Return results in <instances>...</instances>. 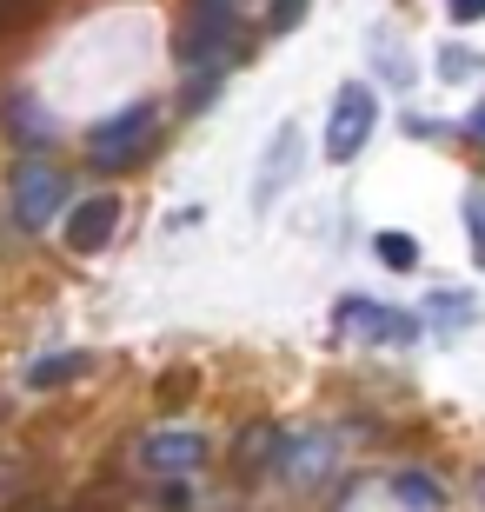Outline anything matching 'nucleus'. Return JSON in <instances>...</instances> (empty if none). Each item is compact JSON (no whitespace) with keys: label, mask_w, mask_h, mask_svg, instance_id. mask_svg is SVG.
Here are the masks:
<instances>
[{"label":"nucleus","mask_w":485,"mask_h":512,"mask_svg":"<svg viewBox=\"0 0 485 512\" xmlns=\"http://www.w3.org/2000/svg\"><path fill=\"white\" fill-rule=\"evenodd\" d=\"M153 133H160V100H133L87 133V153H94V167H140Z\"/></svg>","instance_id":"nucleus-1"},{"label":"nucleus","mask_w":485,"mask_h":512,"mask_svg":"<svg viewBox=\"0 0 485 512\" xmlns=\"http://www.w3.org/2000/svg\"><path fill=\"white\" fill-rule=\"evenodd\" d=\"M67 167H54V160H40V153H27V160H14V220L27 233L54 227L60 213H67Z\"/></svg>","instance_id":"nucleus-2"},{"label":"nucleus","mask_w":485,"mask_h":512,"mask_svg":"<svg viewBox=\"0 0 485 512\" xmlns=\"http://www.w3.org/2000/svg\"><path fill=\"white\" fill-rule=\"evenodd\" d=\"M240 34V0H193L187 20H180V34H173V60L200 74L213 54H226Z\"/></svg>","instance_id":"nucleus-3"},{"label":"nucleus","mask_w":485,"mask_h":512,"mask_svg":"<svg viewBox=\"0 0 485 512\" xmlns=\"http://www.w3.org/2000/svg\"><path fill=\"white\" fill-rule=\"evenodd\" d=\"M373 127H379V94L366 80H346L333 94V114H326V160H333V167L359 160V147L373 140Z\"/></svg>","instance_id":"nucleus-4"},{"label":"nucleus","mask_w":485,"mask_h":512,"mask_svg":"<svg viewBox=\"0 0 485 512\" xmlns=\"http://www.w3.org/2000/svg\"><path fill=\"white\" fill-rule=\"evenodd\" d=\"M333 320L353 333V340H373V346H412L419 340V320L406 306H386V300H366V293H346L333 306Z\"/></svg>","instance_id":"nucleus-5"},{"label":"nucleus","mask_w":485,"mask_h":512,"mask_svg":"<svg viewBox=\"0 0 485 512\" xmlns=\"http://www.w3.org/2000/svg\"><path fill=\"white\" fill-rule=\"evenodd\" d=\"M206 459H213V439L187 433V426H153V433L140 439V466L160 473V479H187V473H200Z\"/></svg>","instance_id":"nucleus-6"},{"label":"nucleus","mask_w":485,"mask_h":512,"mask_svg":"<svg viewBox=\"0 0 485 512\" xmlns=\"http://www.w3.org/2000/svg\"><path fill=\"white\" fill-rule=\"evenodd\" d=\"M299 147H306V133L286 120V127L273 133V147L260 153V180H253V207H260V213H266V207H273V200H280V193L299 180Z\"/></svg>","instance_id":"nucleus-7"},{"label":"nucleus","mask_w":485,"mask_h":512,"mask_svg":"<svg viewBox=\"0 0 485 512\" xmlns=\"http://www.w3.org/2000/svg\"><path fill=\"white\" fill-rule=\"evenodd\" d=\"M120 233V200H80V207H67V220H60V240H67V253H107V240Z\"/></svg>","instance_id":"nucleus-8"},{"label":"nucleus","mask_w":485,"mask_h":512,"mask_svg":"<svg viewBox=\"0 0 485 512\" xmlns=\"http://www.w3.org/2000/svg\"><path fill=\"white\" fill-rule=\"evenodd\" d=\"M326 473H333V439L326 433H306V439L286 446V479H293V486H319Z\"/></svg>","instance_id":"nucleus-9"},{"label":"nucleus","mask_w":485,"mask_h":512,"mask_svg":"<svg viewBox=\"0 0 485 512\" xmlns=\"http://www.w3.org/2000/svg\"><path fill=\"white\" fill-rule=\"evenodd\" d=\"M426 320L472 326V320H479V293H466V286H439V293H426Z\"/></svg>","instance_id":"nucleus-10"},{"label":"nucleus","mask_w":485,"mask_h":512,"mask_svg":"<svg viewBox=\"0 0 485 512\" xmlns=\"http://www.w3.org/2000/svg\"><path fill=\"white\" fill-rule=\"evenodd\" d=\"M87 366H94V353H47V360H34L27 386H34V393H47V386H67V380H80Z\"/></svg>","instance_id":"nucleus-11"},{"label":"nucleus","mask_w":485,"mask_h":512,"mask_svg":"<svg viewBox=\"0 0 485 512\" xmlns=\"http://www.w3.org/2000/svg\"><path fill=\"white\" fill-rule=\"evenodd\" d=\"M392 499H399L406 512H439V506H446V493H439L426 473H399V479H392Z\"/></svg>","instance_id":"nucleus-12"},{"label":"nucleus","mask_w":485,"mask_h":512,"mask_svg":"<svg viewBox=\"0 0 485 512\" xmlns=\"http://www.w3.org/2000/svg\"><path fill=\"white\" fill-rule=\"evenodd\" d=\"M373 253L392 273H412V266H419V240H412V233H373Z\"/></svg>","instance_id":"nucleus-13"},{"label":"nucleus","mask_w":485,"mask_h":512,"mask_svg":"<svg viewBox=\"0 0 485 512\" xmlns=\"http://www.w3.org/2000/svg\"><path fill=\"white\" fill-rule=\"evenodd\" d=\"M466 233H472V253H479V266H485V187L466 193Z\"/></svg>","instance_id":"nucleus-14"},{"label":"nucleus","mask_w":485,"mask_h":512,"mask_svg":"<svg viewBox=\"0 0 485 512\" xmlns=\"http://www.w3.org/2000/svg\"><path fill=\"white\" fill-rule=\"evenodd\" d=\"M213 100H220V74H193L187 80V114H206Z\"/></svg>","instance_id":"nucleus-15"},{"label":"nucleus","mask_w":485,"mask_h":512,"mask_svg":"<svg viewBox=\"0 0 485 512\" xmlns=\"http://www.w3.org/2000/svg\"><path fill=\"white\" fill-rule=\"evenodd\" d=\"M299 20H306V0H273V14H266V34H293Z\"/></svg>","instance_id":"nucleus-16"},{"label":"nucleus","mask_w":485,"mask_h":512,"mask_svg":"<svg viewBox=\"0 0 485 512\" xmlns=\"http://www.w3.org/2000/svg\"><path fill=\"white\" fill-rule=\"evenodd\" d=\"M7 120H14L20 133H54V120H47V114H34V100H14V114H7Z\"/></svg>","instance_id":"nucleus-17"},{"label":"nucleus","mask_w":485,"mask_h":512,"mask_svg":"<svg viewBox=\"0 0 485 512\" xmlns=\"http://www.w3.org/2000/svg\"><path fill=\"white\" fill-rule=\"evenodd\" d=\"M439 74H446V80H466L472 74V54H466V47H439Z\"/></svg>","instance_id":"nucleus-18"},{"label":"nucleus","mask_w":485,"mask_h":512,"mask_svg":"<svg viewBox=\"0 0 485 512\" xmlns=\"http://www.w3.org/2000/svg\"><path fill=\"white\" fill-rule=\"evenodd\" d=\"M446 14L466 27V20H485V0H446Z\"/></svg>","instance_id":"nucleus-19"},{"label":"nucleus","mask_w":485,"mask_h":512,"mask_svg":"<svg viewBox=\"0 0 485 512\" xmlns=\"http://www.w3.org/2000/svg\"><path fill=\"white\" fill-rule=\"evenodd\" d=\"M466 133H472V140H479V147H485V100H479V107H472V114H466Z\"/></svg>","instance_id":"nucleus-20"},{"label":"nucleus","mask_w":485,"mask_h":512,"mask_svg":"<svg viewBox=\"0 0 485 512\" xmlns=\"http://www.w3.org/2000/svg\"><path fill=\"white\" fill-rule=\"evenodd\" d=\"M472 506L485 512V466H479V473H472Z\"/></svg>","instance_id":"nucleus-21"},{"label":"nucleus","mask_w":485,"mask_h":512,"mask_svg":"<svg viewBox=\"0 0 485 512\" xmlns=\"http://www.w3.org/2000/svg\"><path fill=\"white\" fill-rule=\"evenodd\" d=\"M7 7H20V0H7Z\"/></svg>","instance_id":"nucleus-22"}]
</instances>
